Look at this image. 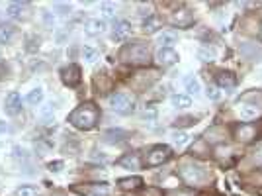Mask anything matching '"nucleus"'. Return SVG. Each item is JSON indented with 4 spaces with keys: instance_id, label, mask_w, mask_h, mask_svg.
Returning a JSON list of instances; mask_svg holds the SVG:
<instances>
[{
    "instance_id": "nucleus-1",
    "label": "nucleus",
    "mask_w": 262,
    "mask_h": 196,
    "mask_svg": "<svg viewBox=\"0 0 262 196\" xmlns=\"http://www.w3.org/2000/svg\"><path fill=\"white\" fill-rule=\"evenodd\" d=\"M98 118H100V110L94 104L86 102V104L78 106L76 110L71 112L69 122L73 124L74 128H78V130H92L98 124Z\"/></svg>"
},
{
    "instance_id": "nucleus-2",
    "label": "nucleus",
    "mask_w": 262,
    "mask_h": 196,
    "mask_svg": "<svg viewBox=\"0 0 262 196\" xmlns=\"http://www.w3.org/2000/svg\"><path fill=\"white\" fill-rule=\"evenodd\" d=\"M121 59L131 65H147L149 63V49L145 44H131L121 51Z\"/></svg>"
},
{
    "instance_id": "nucleus-3",
    "label": "nucleus",
    "mask_w": 262,
    "mask_h": 196,
    "mask_svg": "<svg viewBox=\"0 0 262 196\" xmlns=\"http://www.w3.org/2000/svg\"><path fill=\"white\" fill-rule=\"evenodd\" d=\"M108 104L117 114H129L131 110H133V98H131L129 94H125V92H114L108 98Z\"/></svg>"
},
{
    "instance_id": "nucleus-4",
    "label": "nucleus",
    "mask_w": 262,
    "mask_h": 196,
    "mask_svg": "<svg viewBox=\"0 0 262 196\" xmlns=\"http://www.w3.org/2000/svg\"><path fill=\"white\" fill-rule=\"evenodd\" d=\"M180 179L186 184L196 186V184H200L205 179V171L200 165H192V163L190 165H182L180 167Z\"/></svg>"
},
{
    "instance_id": "nucleus-5",
    "label": "nucleus",
    "mask_w": 262,
    "mask_h": 196,
    "mask_svg": "<svg viewBox=\"0 0 262 196\" xmlns=\"http://www.w3.org/2000/svg\"><path fill=\"white\" fill-rule=\"evenodd\" d=\"M172 157V151L168 145H155L153 149L147 153V165L149 167H159L166 163Z\"/></svg>"
},
{
    "instance_id": "nucleus-6",
    "label": "nucleus",
    "mask_w": 262,
    "mask_h": 196,
    "mask_svg": "<svg viewBox=\"0 0 262 196\" xmlns=\"http://www.w3.org/2000/svg\"><path fill=\"white\" fill-rule=\"evenodd\" d=\"M61 79H63V83H65L67 87H76V85H80V81H82V76H80V67H78V65H69V67H65V69L61 71Z\"/></svg>"
},
{
    "instance_id": "nucleus-7",
    "label": "nucleus",
    "mask_w": 262,
    "mask_h": 196,
    "mask_svg": "<svg viewBox=\"0 0 262 196\" xmlns=\"http://www.w3.org/2000/svg\"><path fill=\"white\" fill-rule=\"evenodd\" d=\"M78 194L82 196H110V186L108 184H84V186H76L74 188Z\"/></svg>"
},
{
    "instance_id": "nucleus-8",
    "label": "nucleus",
    "mask_w": 262,
    "mask_h": 196,
    "mask_svg": "<svg viewBox=\"0 0 262 196\" xmlns=\"http://www.w3.org/2000/svg\"><path fill=\"white\" fill-rule=\"evenodd\" d=\"M170 22L174 26H178V28H190L194 24V16L186 8H180V10H176L174 14L170 16Z\"/></svg>"
},
{
    "instance_id": "nucleus-9",
    "label": "nucleus",
    "mask_w": 262,
    "mask_h": 196,
    "mask_svg": "<svg viewBox=\"0 0 262 196\" xmlns=\"http://www.w3.org/2000/svg\"><path fill=\"white\" fill-rule=\"evenodd\" d=\"M157 61L162 67H170L178 61V53H176L172 47H160L157 51Z\"/></svg>"
},
{
    "instance_id": "nucleus-10",
    "label": "nucleus",
    "mask_w": 262,
    "mask_h": 196,
    "mask_svg": "<svg viewBox=\"0 0 262 196\" xmlns=\"http://www.w3.org/2000/svg\"><path fill=\"white\" fill-rule=\"evenodd\" d=\"M131 33V24L127 20H117L116 24H114V30H112V37L116 40V42H123V40H127Z\"/></svg>"
},
{
    "instance_id": "nucleus-11",
    "label": "nucleus",
    "mask_w": 262,
    "mask_h": 196,
    "mask_svg": "<svg viewBox=\"0 0 262 196\" xmlns=\"http://www.w3.org/2000/svg\"><path fill=\"white\" fill-rule=\"evenodd\" d=\"M4 110H6V114H8V116H16V114L22 110V98H20V94H18V92H10V94L6 96Z\"/></svg>"
},
{
    "instance_id": "nucleus-12",
    "label": "nucleus",
    "mask_w": 262,
    "mask_h": 196,
    "mask_svg": "<svg viewBox=\"0 0 262 196\" xmlns=\"http://www.w3.org/2000/svg\"><path fill=\"white\" fill-rule=\"evenodd\" d=\"M237 114H239V118L243 122H250V120H256L260 116V110L252 104H239Z\"/></svg>"
},
{
    "instance_id": "nucleus-13",
    "label": "nucleus",
    "mask_w": 262,
    "mask_h": 196,
    "mask_svg": "<svg viewBox=\"0 0 262 196\" xmlns=\"http://www.w3.org/2000/svg\"><path fill=\"white\" fill-rule=\"evenodd\" d=\"M254 136H256V130H254V126H250V124H241V126L235 128V137H237L239 141H243V143L250 141Z\"/></svg>"
},
{
    "instance_id": "nucleus-14",
    "label": "nucleus",
    "mask_w": 262,
    "mask_h": 196,
    "mask_svg": "<svg viewBox=\"0 0 262 196\" xmlns=\"http://www.w3.org/2000/svg\"><path fill=\"white\" fill-rule=\"evenodd\" d=\"M117 163H119L121 167H125V169H131V171L141 169V161H139L137 153H127V155H125V157H121Z\"/></svg>"
},
{
    "instance_id": "nucleus-15",
    "label": "nucleus",
    "mask_w": 262,
    "mask_h": 196,
    "mask_svg": "<svg viewBox=\"0 0 262 196\" xmlns=\"http://www.w3.org/2000/svg\"><path fill=\"white\" fill-rule=\"evenodd\" d=\"M106 31V22L100 20V18H94L86 24V33L88 35H100Z\"/></svg>"
},
{
    "instance_id": "nucleus-16",
    "label": "nucleus",
    "mask_w": 262,
    "mask_h": 196,
    "mask_svg": "<svg viewBox=\"0 0 262 196\" xmlns=\"http://www.w3.org/2000/svg\"><path fill=\"white\" fill-rule=\"evenodd\" d=\"M235 76L231 75V73H219L217 75V85L221 87V89H225V91H231L235 87Z\"/></svg>"
},
{
    "instance_id": "nucleus-17",
    "label": "nucleus",
    "mask_w": 262,
    "mask_h": 196,
    "mask_svg": "<svg viewBox=\"0 0 262 196\" xmlns=\"http://www.w3.org/2000/svg\"><path fill=\"white\" fill-rule=\"evenodd\" d=\"M16 33V28L12 24H0V44H8Z\"/></svg>"
},
{
    "instance_id": "nucleus-18",
    "label": "nucleus",
    "mask_w": 262,
    "mask_h": 196,
    "mask_svg": "<svg viewBox=\"0 0 262 196\" xmlns=\"http://www.w3.org/2000/svg\"><path fill=\"white\" fill-rule=\"evenodd\" d=\"M143 184V181L139 179V177H129V179H119V186L123 188V190H135V188H139Z\"/></svg>"
},
{
    "instance_id": "nucleus-19",
    "label": "nucleus",
    "mask_w": 262,
    "mask_h": 196,
    "mask_svg": "<svg viewBox=\"0 0 262 196\" xmlns=\"http://www.w3.org/2000/svg\"><path fill=\"white\" fill-rule=\"evenodd\" d=\"M176 33L174 31H162L159 35V44H160V47H172L176 44Z\"/></svg>"
},
{
    "instance_id": "nucleus-20",
    "label": "nucleus",
    "mask_w": 262,
    "mask_h": 196,
    "mask_svg": "<svg viewBox=\"0 0 262 196\" xmlns=\"http://www.w3.org/2000/svg\"><path fill=\"white\" fill-rule=\"evenodd\" d=\"M184 87H186V91L190 94H198V92L202 91V85H200V81L196 76H186L184 79Z\"/></svg>"
},
{
    "instance_id": "nucleus-21",
    "label": "nucleus",
    "mask_w": 262,
    "mask_h": 196,
    "mask_svg": "<svg viewBox=\"0 0 262 196\" xmlns=\"http://www.w3.org/2000/svg\"><path fill=\"white\" fill-rule=\"evenodd\" d=\"M159 20L155 18V16L151 14V16H147L145 20H143V30L147 31V33H155V31L159 30Z\"/></svg>"
},
{
    "instance_id": "nucleus-22",
    "label": "nucleus",
    "mask_w": 262,
    "mask_h": 196,
    "mask_svg": "<svg viewBox=\"0 0 262 196\" xmlns=\"http://www.w3.org/2000/svg\"><path fill=\"white\" fill-rule=\"evenodd\" d=\"M170 100H172V104L176 108H188V106H192V98L188 94H174Z\"/></svg>"
},
{
    "instance_id": "nucleus-23",
    "label": "nucleus",
    "mask_w": 262,
    "mask_h": 196,
    "mask_svg": "<svg viewBox=\"0 0 262 196\" xmlns=\"http://www.w3.org/2000/svg\"><path fill=\"white\" fill-rule=\"evenodd\" d=\"M24 6H26V2H14V4L8 6L6 14L10 16V18H14V20H18V18H22V8Z\"/></svg>"
},
{
    "instance_id": "nucleus-24",
    "label": "nucleus",
    "mask_w": 262,
    "mask_h": 196,
    "mask_svg": "<svg viewBox=\"0 0 262 196\" xmlns=\"http://www.w3.org/2000/svg\"><path fill=\"white\" fill-rule=\"evenodd\" d=\"M82 55H84V59L88 61V63H94V61L100 59V53L94 49V47H82Z\"/></svg>"
},
{
    "instance_id": "nucleus-25",
    "label": "nucleus",
    "mask_w": 262,
    "mask_h": 196,
    "mask_svg": "<svg viewBox=\"0 0 262 196\" xmlns=\"http://www.w3.org/2000/svg\"><path fill=\"white\" fill-rule=\"evenodd\" d=\"M41 100H43V91H41V89H33V91L28 94V102L31 106L39 104Z\"/></svg>"
},
{
    "instance_id": "nucleus-26",
    "label": "nucleus",
    "mask_w": 262,
    "mask_h": 196,
    "mask_svg": "<svg viewBox=\"0 0 262 196\" xmlns=\"http://www.w3.org/2000/svg\"><path fill=\"white\" fill-rule=\"evenodd\" d=\"M16 196H37V188L35 186H20L16 190Z\"/></svg>"
},
{
    "instance_id": "nucleus-27",
    "label": "nucleus",
    "mask_w": 262,
    "mask_h": 196,
    "mask_svg": "<svg viewBox=\"0 0 262 196\" xmlns=\"http://www.w3.org/2000/svg\"><path fill=\"white\" fill-rule=\"evenodd\" d=\"M41 120L45 124H49V122L53 120V104H45L43 110H41Z\"/></svg>"
},
{
    "instance_id": "nucleus-28",
    "label": "nucleus",
    "mask_w": 262,
    "mask_h": 196,
    "mask_svg": "<svg viewBox=\"0 0 262 196\" xmlns=\"http://www.w3.org/2000/svg\"><path fill=\"white\" fill-rule=\"evenodd\" d=\"M102 14L104 18H114L116 16V6L114 4H102Z\"/></svg>"
},
{
    "instance_id": "nucleus-29",
    "label": "nucleus",
    "mask_w": 262,
    "mask_h": 196,
    "mask_svg": "<svg viewBox=\"0 0 262 196\" xmlns=\"http://www.w3.org/2000/svg\"><path fill=\"white\" fill-rule=\"evenodd\" d=\"M200 59L202 61H213V57H215V51L213 49H200Z\"/></svg>"
},
{
    "instance_id": "nucleus-30",
    "label": "nucleus",
    "mask_w": 262,
    "mask_h": 196,
    "mask_svg": "<svg viewBox=\"0 0 262 196\" xmlns=\"http://www.w3.org/2000/svg\"><path fill=\"white\" fill-rule=\"evenodd\" d=\"M188 134H184V132H180V134H176L174 136V143L178 145V147H184L186 143H188Z\"/></svg>"
},
{
    "instance_id": "nucleus-31",
    "label": "nucleus",
    "mask_w": 262,
    "mask_h": 196,
    "mask_svg": "<svg viewBox=\"0 0 262 196\" xmlns=\"http://www.w3.org/2000/svg\"><path fill=\"white\" fill-rule=\"evenodd\" d=\"M252 153H254V155H252L254 163H256L258 167H262V143H260V145H256V149L252 151Z\"/></svg>"
},
{
    "instance_id": "nucleus-32",
    "label": "nucleus",
    "mask_w": 262,
    "mask_h": 196,
    "mask_svg": "<svg viewBox=\"0 0 262 196\" xmlns=\"http://www.w3.org/2000/svg\"><path fill=\"white\" fill-rule=\"evenodd\" d=\"M207 96H209L211 100H217V98H219L217 89H215V87H209V89H207Z\"/></svg>"
},
{
    "instance_id": "nucleus-33",
    "label": "nucleus",
    "mask_w": 262,
    "mask_h": 196,
    "mask_svg": "<svg viewBox=\"0 0 262 196\" xmlns=\"http://www.w3.org/2000/svg\"><path fill=\"white\" fill-rule=\"evenodd\" d=\"M14 151H16V157H18V159H20V157H22V159H26V157H28V155H26V151L20 149V147H14Z\"/></svg>"
},
{
    "instance_id": "nucleus-34",
    "label": "nucleus",
    "mask_w": 262,
    "mask_h": 196,
    "mask_svg": "<svg viewBox=\"0 0 262 196\" xmlns=\"http://www.w3.org/2000/svg\"><path fill=\"white\" fill-rule=\"evenodd\" d=\"M43 16H45V20H47V24H49V26H53V24H55V18H51L49 12H43Z\"/></svg>"
},
{
    "instance_id": "nucleus-35",
    "label": "nucleus",
    "mask_w": 262,
    "mask_h": 196,
    "mask_svg": "<svg viewBox=\"0 0 262 196\" xmlns=\"http://www.w3.org/2000/svg\"><path fill=\"white\" fill-rule=\"evenodd\" d=\"M0 132H8V126L6 124H0Z\"/></svg>"
},
{
    "instance_id": "nucleus-36",
    "label": "nucleus",
    "mask_w": 262,
    "mask_h": 196,
    "mask_svg": "<svg viewBox=\"0 0 262 196\" xmlns=\"http://www.w3.org/2000/svg\"><path fill=\"white\" fill-rule=\"evenodd\" d=\"M59 167H61V163H55V165L51 163V171H59Z\"/></svg>"
},
{
    "instance_id": "nucleus-37",
    "label": "nucleus",
    "mask_w": 262,
    "mask_h": 196,
    "mask_svg": "<svg viewBox=\"0 0 262 196\" xmlns=\"http://www.w3.org/2000/svg\"><path fill=\"white\" fill-rule=\"evenodd\" d=\"M55 196H63V194H55Z\"/></svg>"
}]
</instances>
